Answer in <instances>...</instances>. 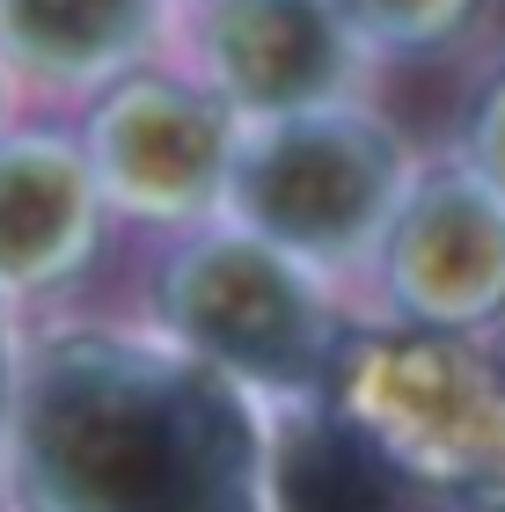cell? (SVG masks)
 Wrapping results in <instances>:
<instances>
[{
	"label": "cell",
	"instance_id": "obj_1",
	"mask_svg": "<svg viewBox=\"0 0 505 512\" xmlns=\"http://www.w3.org/2000/svg\"><path fill=\"white\" fill-rule=\"evenodd\" d=\"M37 512H242V425L154 366H66L30 417Z\"/></svg>",
	"mask_w": 505,
	"mask_h": 512
},
{
	"label": "cell",
	"instance_id": "obj_4",
	"mask_svg": "<svg viewBox=\"0 0 505 512\" xmlns=\"http://www.w3.org/2000/svg\"><path fill=\"white\" fill-rule=\"evenodd\" d=\"M176 308L205 344H220L227 359L257 366V374H301L308 300L293 293V278L279 264H264L257 249H205L198 264L183 271Z\"/></svg>",
	"mask_w": 505,
	"mask_h": 512
},
{
	"label": "cell",
	"instance_id": "obj_9",
	"mask_svg": "<svg viewBox=\"0 0 505 512\" xmlns=\"http://www.w3.org/2000/svg\"><path fill=\"white\" fill-rule=\"evenodd\" d=\"M74 235V176L59 154H8L0 161V264L37 271Z\"/></svg>",
	"mask_w": 505,
	"mask_h": 512
},
{
	"label": "cell",
	"instance_id": "obj_2",
	"mask_svg": "<svg viewBox=\"0 0 505 512\" xmlns=\"http://www.w3.org/2000/svg\"><path fill=\"white\" fill-rule=\"evenodd\" d=\"M249 213L271 235L344 249L388 213L396 198V147L374 125H293L249 161Z\"/></svg>",
	"mask_w": 505,
	"mask_h": 512
},
{
	"label": "cell",
	"instance_id": "obj_7",
	"mask_svg": "<svg viewBox=\"0 0 505 512\" xmlns=\"http://www.w3.org/2000/svg\"><path fill=\"white\" fill-rule=\"evenodd\" d=\"M110 132V154H118V176L140 183L147 198H191L205 191V176H213V118H205L198 103L183 96H132L118 110V125Z\"/></svg>",
	"mask_w": 505,
	"mask_h": 512
},
{
	"label": "cell",
	"instance_id": "obj_3",
	"mask_svg": "<svg viewBox=\"0 0 505 512\" xmlns=\"http://www.w3.org/2000/svg\"><path fill=\"white\" fill-rule=\"evenodd\" d=\"M396 286L425 322L476 330L505 315V198L491 183H432L403 220Z\"/></svg>",
	"mask_w": 505,
	"mask_h": 512
},
{
	"label": "cell",
	"instance_id": "obj_11",
	"mask_svg": "<svg viewBox=\"0 0 505 512\" xmlns=\"http://www.w3.org/2000/svg\"><path fill=\"white\" fill-rule=\"evenodd\" d=\"M469 147H476V183H491V191L505 198V81L484 96V110H476Z\"/></svg>",
	"mask_w": 505,
	"mask_h": 512
},
{
	"label": "cell",
	"instance_id": "obj_8",
	"mask_svg": "<svg viewBox=\"0 0 505 512\" xmlns=\"http://www.w3.org/2000/svg\"><path fill=\"white\" fill-rule=\"evenodd\" d=\"M0 22L44 66H96L147 30V0H0Z\"/></svg>",
	"mask_w": 505,
	"mask_h": 512
},
{
	"label": "cell",
	"instance_id": "obj_5",
	"mask_svg": "<svg viewBox=\"0 0 505 512\" xmlns=\"http://www.w3.org/2000/svg\"><path fill=\"white\" fill-rule=\"evenodd\" d=\"M220 66L249 103H301L337 74V30L315 0H235L220 15Z\"/></svg>",
	"mask_w": 505,
	"mask_h": 512
},
{
	"label": "cell",
	"instance_id": "obj_10",
	"mask_svg": "<svg viewBox=\"0 0 505 512\" xmlns=\"http://www.w3.org/2000/svg\"><path fill=\"white\" fill-rule=\"evenodd\" d=\"M366 30L396 37V44H447L454 30H469L484 0H352Z\"/></svg>",
	"mask_w": 505,
	"mask_h": 512
},
{
	"label": "cell",
	"instance_id": "obj_6",
	"mask_svg": "<svg viewBox=\"0 0 505 512\" xmlns=\"http://www.w3.org/2000/svg\"><path fill=\"white\" fill-rule=\"evenodd\" d=\"M279 498L286 512H410L418 483L388 447H366L344 425H308L286 439Z\"/></svg>",
	"mask_w": 505,
	"mask_h": 512
}]
</instances>
